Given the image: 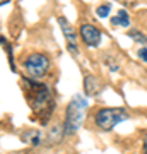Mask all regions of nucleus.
Here are the masks:
<instances>
[{
    "mask_svg": "<svg viewBox=\"0 0 147 154\" xmlns=\"http://www.w3.org/2000/svg\"><path fill=\"white\" fill-rule=\"evenodd\" d=\"M24 84L27 86V103L31 105L34 115H38L43 122H46L53 113L55 103L53 98H51V93L50 89L46 88V84L36 82L33 79H26Z\"/></svg>",
    "mask_w": 147,
    "mask_h": 154,
    "instance_id": "1",
    "label": "nucleus"
},
{
    "mask_svg": "<svg viewBox=\"0 0 147 154\" xmlns=\"http://www.w3.org/2000/svg\"><path fill=\"white\" fill-rule=\"evenodd\" d=\"M86 108H87V99L82 96H74L72 101L67 106L65 113V127H63V134L65 135H72L75 134L82 125V120L86 116Z\"/></svg>",
    "mask_w": 147,
    "mask_h": 154,
    "instance_id": "2",
    "label": "nucleus"
},
{
    "mask_svg": "<svg viewBox=\"0 0 147 154\" xmlns=\"http://www.w3.org/2000/svg\"><path fill=\"white\" fill-rule=\"evenodd\" d=\"M128 116L130 115L125 108H101L94 116V122L101 130H111L120 122L128 120Z\"/></svg>",
    "mask_w": 147,
    "mask_h": 154,
    "instance_id": "3",
    "label": "nucleus"
},
{
    "mask_svg": "<svg viewBox=\"0 0 147 154\" xmlns=\"http://www.w3.org/2000/svg\"><path fill=\"white\" fill-rule=\"evenodd\" d=\"M22 67L29 79H41L50 70V58L43 53H31L24 58Z\"/></svg>",
    "mask_w": 147,
    "mask_h": 154,
    "instance_id": "4",
    "label": "nucleus"
},
{
    "mask_svg": "<svg viewBox=\"0 0 147 154\" xmlns=\"http://www.w3.org/2000/svg\"><path fill=\"white\" fill-rule=\"evenodd\" d=\"M58 24H60L62 33H63V36H65V41H67V48H69V51H70V53H74V55H77V53H79V46H77V36H75V31H74V28H72V24L67 21L63 16L58 17Z\"/></svg>",
    "mask_w": 147,
    "mask_h": 154,
    "instance_id": "5",
    "label": "nucleus"
},
{
    "mask_svg": "<svg viewBox=\"0 0 147 154\" xmlns=\"http://www.w3.org/2000/svg\"><path fill=\"white\" fill-rule=\"evenodd\" d=\"M81 36L84 43L91 48H96L101 43V29H98L93 24H82L81 26Z\"/></svg>",
    "mask_w": 147,
    "mask_h": 154,
    "instance_id": "6",
    "label": "nucleus"
},
{
    "mask_svg": "<svg viewBox=\"0 0 147 154\" xmlns=\"http://www.w3.org/2000/svg\"><path fill=\"white\" fill-rule=\"evenodd\" d=\"M84 91L87 96H94L101 91V82L96 75H86L84 77Z\"/></svg>",
    "mask_w": 147,
    "mask_h": 154,
    "instance_id": "7",
    "label": "nucleus"
},
{
    "mask_svg": "<svg viewBox=\"0 0 147 154\" xmlns=\"http://www.w3.org/2000/svg\"><path fill=\"white\" fill-rule=\"evenodd\" d=\"M111 24L113 26H123V28H128L130 26V17L127 14L125 11H120L118 12V16L111 17Z\"/></svg>",
    "mask_w": 147,
    "mask_h": 154,
    "instance_id": "8",
    "label": "nucleus"
},
{
    "mask_svg": "<svg viewBox=\"0 0 147 154\" xmlns=\"http://www.w3.org/2000/svg\"><path fill=\"white\" fill-rule=\"evenodd\" d=\"M128 36H130L135 43H140V45H144V46H147V36L144 33H140L139 29H130V31H128Z\"/></svg>",
    "mask_w": 147,
    "mask_h": 154,
    "instance_id": "9",
    "label": "nucleus"
},
{
    "mask_svg": "<svg viewBox=\"0 0 147 154\" xmlns=\"http://www.w3.org/2000/svg\"><path fill=\"white\" fill-rule=\"evenodd\" d=\"M109 11H111V5H109V4H103V5H99L98 9H96V14H98L99 17H106L109 14Z\"/></svg>",
    "mask_w": 147,
    "mask_h": 154,
    "instance_id": "10",
    "label": "nucleus"
},
{
    "mask_svg": "<svg viewBox=\"0 0 147 154\" xmlns=\"http://www.w3.org/2000/svg\"><path fill=\"white\" fill-rule=\"evenodd\" d=\"M137 57H139L142 62H145V63H147V48H139V51H137Z\"/></svg>",
    "mask_w": 147,
    "mask_h": 154,
    "instance_id": "11",
    "label": "nucleus"
},
{
    "mask_svg": "<svg viewBox=\"0 0 147 154\" xmlns=\"http://www.w3.org/2000/svg\"><path fill=\"white\" fill-rule=\"evenodd\" d=\"M144 154H147V134L144 135Z\"/></svg>",
    "mask_w": 147,
    "mask_h": 154,
    "instance_id": "12",
    "label": "nucleus"
},
{
    "mask_svg": "<svg viewBox=\"0 0 147 154\" xmlns=\"http://www.w3.org/2000/svg\"><path fill=\"white\" fill-rule=\"evenodd\" d=\"M5 4H7V2H0V5H5Z\"/></svg>",
    "mask_w": 147,
    "mask_h": 154,
    "instance_id": "13",
    "label": "nucleus"
}]
</instances>
